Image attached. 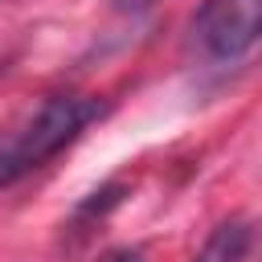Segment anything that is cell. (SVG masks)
<instances>
[{"instance_id":"obj_6","label":"cell","mask_w":262,"mask_h":262,"mask_svg":"<svg viewBox=\"0 0 262 262\" xmlns=\"http://www.w3.org/2000/svg\"><path fill=\"white\" fill-rule=\"evenodd\" d=\"M115 8H123V12H143V8H151L156 0H111Z\"/></svg>"},{"instance_id":"obj_4","label":"cell","mask_w":262,"mask_h":262,"mask_svg":"<svg viewBox=\"0 0 262 262\" xmlns=\"http://www.w3.org/2000/svg\"><path fill=\"white\" fill-rule=\"evenodd\" d=\"M123 184H102L98 192H90V201H82L78 205V221H86V217H102L106 209H115L119 201H123Z\"/></svg>"},{"instance_id":"obj_3","label":"cell","mask_w":262,"mask_h":262,"mask_svg":"<svg viewBox=\"0 0 262 262\" xmlns=\"http://www.w3.org/2000/svg\"><path fill=\"white\" fill-rule=\"evenodd\" d=\"M250 246H254V225L250 221H221L192 262H242L250 254Z\"/></svg>"},{"instance_id":"obj_2","label":"cell","mask_w":262,"mask_h":262,"mask_svg":"<svg viewBox=\"0 0 262 262\" xmlns=\"http://www.w3.org/2000/svg\"><path fill=\"white\" fill-rule=\"evenodd\" d=\"M262 33V0H201L188 20V49L205 66H237Z\"/></svg>"},{"instance_id":"obj_5","label":"cell","mask_w":262,"mask_h":262,"mask_svg":"<svg viewBox=\"0 0 262 262\" xmlns=\"http://www.w3.org/2000/svg\"><path fill=\"white\" fill-rule=\"evenodd\" d=\"M98 262H147V254H143V250H135V246H123V250H111V254H102Z\"/></svg>"},{"instance_id":"obj_1","label":"cell","mask_w":262,"mask_h":262,"mask_svg":"<svg viewBox=\"0 0 262 262\" xmlns=\"http://www.w3.org/2000/svg\"><path fill=\"white\" fill-rule=\"evenodd\" d=\"M102 115H106V102L94 94H74V90L45 94L16 123L0 127V188H12L29 172L45 168L74 139H82V131Z\"/></svg>"}]
</instances>
